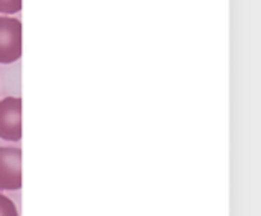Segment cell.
Here are the masks:
<instances>
[{
	"label": "cell",
	"mask_w": 261,
	"mask_h": 216,
	"mask_svg": "<svg viewBox=\"0 0 261 216\" xmlns=\"http://www.w3.org/2000/svg\"><path fill=\"white\" fill-rule=\"evenodd\" d=\"M22 58V22L11 16H0V65Z\"/></svg>",
	"instance_id": "6da1fadb"
},
{
	"label": "cell",
	"mask_w": 261,
	"mask_h": 216,
	"mask_svg": "<svg viewBox=\"0 0 261 216\" xmlns=\"http://www.w3.org/2000/svg\"><path fill=\"white\" fill-rule=\"evenodd\" d=\"M22 187V150L16 147H0V190Z\"/></svg>",
	"instance_id": "7a4b0ae2"
},
{
	"label": "cell",
	"mask_w": 261,
	"mask_h": 216,
	"mask_svg": "<svg viewBox=\"0 0 261 216\" xmlns=\"http://www.w3.org/2000/svg\"><path fill=\"white\" fill-rule=\"evenodd\" d=\"M0 138L18 141L22 138V98L8 97L0 100Z\"/></svg>",
	"instance_id": "3957f363"
},
{
	"label": "cell",
	"mask_w": 261,
	"mask_h": 216,
	"mask_svg": "<svg viewBox=\"0 0 261 216\" xmlns=\"http://www.w3.org/2000/svg\"><path fill=\"white\" fill-rule=\"evenodd\" d=\"M0 216H18V211L11 198L4 197V195H0Z\"/></svg>",
	"instance_id": "277c9868"
},
{
	"label": "cell",
	"mask_w": 261,
	"mask_h": 216,
	"mask_svg": "<svg viewBox=\"0 0 261 216\" xmlns=\"http://www.w3.org/2000/svg\"><path fill=\"white\" fill-rule=\"evenodd\" d=\"M22 9V0H0V13L13 15Z\"/></svg>",
	"instance_id": "5b68a950"
}]
</instances>
